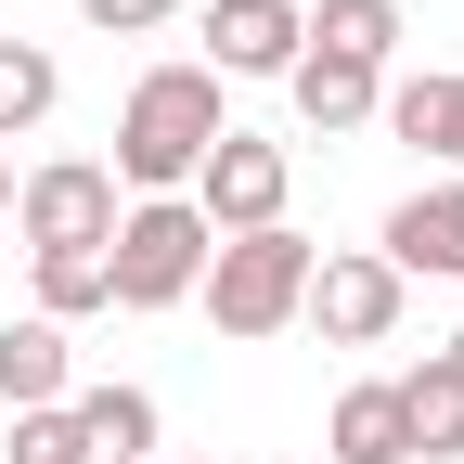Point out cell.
<instances>
[{
  "instance_id": "e0dca14e",
  "label": "cell",
  "mask_w": 464,
  "mask_h": 464,
  "mask_svg": "<svg viewBox=\"0 0 464 464\" xmlns=\"http://www.w3.org/2000/svg\"><path fill=\"white\" fill-rule=\"evenodd\" d=\"M52 103H65V65H52L39 39H0V142H26Z\"/></svg>"
},
{
  "instance_id": "9a60e30c",
  "label": "cell",
  "mask_w": 464,
  "mask_h": 464,
  "mask_svg": "<svg viewBox=\"0 0 464 464\" xmlns=\"http://www.w3.org/2000/svg\"><path fill=\"white\" fill-rule=\"evenodd\" d=\"M310 52H335V65H400V0H323L310 14Z\"/></svg>"
},
{
  "instance_id": "6da1fadb",
  "label": "cell",
  "mask_w": 464,
  "mask_h": 464,
  "mask_svg": "<svg viewBox=\"0 0 464 464\" xmlns=\"http://www.w3.org/2000/svg\"><path fill=\"white\" fill-rule=\"evenodd\" d=\"M232 130L207 65H142L130 103H116V194H194L207 142Z\"/></svg>"
},
{
  "instance_id": "5b68a950",
  "label": "cell",
  "mask_w": 464,
  "mask_h": 464,
  "mask_svg": "<svg viewBox=\"0 0 464 464\" xmlns=\"http://www.w3.org/2000/svg\"><path fill=\"white\" fill-rule=\"evenodd\" d=\"M284 181H297V168H284V142H258V130H219L181 207H194L219 246H232V232H271V219H284Z\"/></svg>"
},
{
  "instance_id": "ac0fdd59",
  "label": "cell",
  "mask_w": 464,
  "mask_h": 464,
  "mask_svg": "<svg viewBox=\"0 0 464 464\" xmlns=\"http://www.w3.org/2000/svg\"><path fill=\"white\" fill-rule=\"evenodd\" d=\"M14 464H91L78 451V413L52 400V413H14Z\"/></svg>"
},
{
  "instance_id": "8fae6325",
  "label": "cell",
  "mask_w": 464,
  "mask_h": 464,
  "mask_svg": "<svg viewBox=\"0 0 464 464\" xmlns=\"http://www.w3.org/2000/svg\"><path fill=\"white\" fill-rule=\"evenodd\" d=\"M323 464H413V426H400V387H387V374L335 387V413H323Z\"/></svg>"
},
{
  "instance_id": "ffe728a7",
  "label": "cell",
  "mask_w": 464,
  "mask_h": 464,
  "mask_svg": "<svg viewBox=\"0 0 464 464\" xmlns=\"http://www.w3.org/2000/svg\"><path fill=\"white\" fill-rule=\"evenodd\" d=\"M439 374H451V387H464V335H439Z\"/></svg>"
},
{
  "instance_id": "8992f818",
  "label": "cell",
  "mask_w": 464,
  "mask_h": 464,
  "mask_svg": "<svg viewBox=\"0 0 464 464\" xmlns=\"http://www.w3.org/2000/svg\"><path fill=\"white\" fill-rule=\"evenodd\" d=\"M400 284L374 246H335V258H310V297H297V323H323V348H387L400 335Z\"/></svg>"
},
{
  "instance_id": "30bf717a",
  "label": "cell",
  "mask_w": 464,
  "mask_h": 464,
  "mask_svg": "<svg viewBox=\"0 0 464 464\" xmlns=\"http://www.w3.org/2000/svg\"><path fill=\"white\" fill-rule=\"evenodd\" d=\"M52 400H78V348L65 323H0V413H52Z\"/></svg>"
},
{
  "instance_id": "44dd1931",
  "label": "cell",
  "mask_w": 464,
  "mask_h": 464,
  "mask_svg": "<svg viewBox=\"0 0 464 464\" xmlns=\"http://www.w3.org/2000/svg\"><path fill=\"white\" fill-rule=\"evenodd\" d=\"M0 207H14V155H0Z\"/></svg>"
},
{
  "instance_id": "7402d4cb",
  "label": "cell",
  "mask_w": 464,
  "mask_h": 464,
  "mask_svg": "<svg viewBox=\"0 0 464 464\" xmlns=\"http://www.w3.org/2000/svg\"><path fill=\"white\" fill-rule=\"evenodd\" d=\"M155 464H194V451H155Z\"/></svg>"
},
{
  "instance_id": "3957f363",
  "label": "cell",
  "mask_w": 464,
  "mask_h": 464,
  "mask_svg": "<svg viewBox=\"0 0 464 464\" xmlns=\"http://www.w3.org/2000/svg\"><path fill=\"white\" fill-rule=\"evenodd\" d=\"M207 246L219 232L181 207V194H130L103 232V284H116V310H181L194 284H207Z\"/></svg>"
},
{
  "instance_id": "7a4b0ae2",
  "label": "cell",
  "mask_w": 464,
  "mask_h": 464,
  "mask_svg": "<svg viewBox=\"0 0 464 464\" xmlns=\"http://www.w3.org/2000/svg\"><path fill=\"white\" fill-rule=\"evenodd\" d=\"M310 232H232V246H207V284H194V310L232 335V348H258V335H284V323H297V297H310Z\"/></svg>"
},
{
  "instance_id": "4fadbf2b",
  "label": "cell",
  "mask_w": 464,
  "mask_h": 464,
  "mask_svg": "<svg viewBox=\"0 0 464 464\" xmlns=\"http://www.w3.org/2000/svg\"><path fill=\"white\" fill-rule=\"evenodd\" d=\"M78 451L91 464H155V387H78Z\"/></svg>"
},
{
  "instance_id": "52a82bcc",
  "label": "cell",
  "mask_w": 464,
  "mask_h": 464,
  "mask_svg": "<svg viewBox=\"0 0 464 464\" xmlns=\"http://www.w3.org/2000/svg\"><path fill=\"white\" fill-rule=\"evenodd\" d=\"M194 26H207V78H284L310 52V14H297V0H207Z\"/></svg>"
},
{
  "instance_id": "5bb4252c",
  "label": "cell",
  "mask_w": 464,
  "mask_h": 464,
  "mask_svg": "<svg viewBox=\"0 0 464 464\" xmlns=\"http://www.w3.org/2000/svg\"><path fill=\"white\" fill-rule=\"evenodd\" d=\"M387 387H400V426H413V464H451L464 451V387L439 374V348H426L413 374H387Z\"/></svg>"
},
{
  "instance_id": "2e32d148",
  "label": "cell",
  "mask_w": 464,
  "mask_h": 464,
  "mask_svg": "<svg viewBox=\"0 0 464 464\" xmlns=\"http://www.w3.org/2000/svg\"><path fill=\"white\" fill-rule=\"evenodd\" d=\"M26 297H39V323H91V310H116V284H103V246L26 258Z\"/></svg>"
},
{
  "instance_id": "d6986e66",
  "label": "cell",
  "mask_w": 464,
  "mask_h": 464,
  "mask_svg": "<svg viewBox=\"0 0 464 464\" xmlns=\"http://www.w3.org/2000/svg\"><path fill=\"white\" fill-rule=\"evenodd\" d=\"M78 14H91V26H103V39H155V26H168V14H181V0H78Z\"/></svg>"
},
{
  "instance_id": "ba28073f",
  "label": "cell",
  "mask_w": 464,
  "mask_h": 464,
  "mask_svg": "<svg viewBox=\"0 0 464 464\" xmlns=\"http://www.w3.org/2000/svg\"><path fill=\"white\" fill-rule=\"evenodd\" d=\"M374 258L400 284H464V181H426V194H400L387 232H374Z\"/></svg>"
},
{
  "instance_id": "7c38bea8",
  "label": "cell",
  "mask_w": 464,
  "mask_h": 464,
  "mask_svg": "<svg viewBox=\"0 0 464 464\" xmlns=\"http://www.w3.org/2000/svg\"><path fill=\"white\" fill-rule=\"evenodd\" d=\"M374 116H387V130L413 142V155H439L451 181H464V78H451V65H426V78H387V103H374Z\"/></svg>"
},
{
  "instance_id": "277c9868",
  "label": "cell",
  "mask_w": 464,
  "mask_h": 464,
  "mask_svg": "<svg viewBox=\"0 0 464 464\" xmlns=\"http://www.w3.org/2000/svg\"><path fill=\"white\" fill-rule=\"evenodd\" d=\"M116 168L103 155H52V168H26L14 181V232H26V258H65V246H103L116 232Z\"/></svg>"
},
{
  "instance_id": "9c48e42d",
  "label": "cell",
  "mask_w": 464,
  "mask_h": 464,
  "mask_svg": "<svg viewBox=\"0 0 464 464\" xmlns=\"http://www.w3.org/2000/svg\"><path fill=\"white\" fill-rule=\"evenodd\" d=\"M284 103H297L310 142H348V130H374L387 78H374V65H335V52H297V65H284Z\"/></svg>"
}]
</instances>
